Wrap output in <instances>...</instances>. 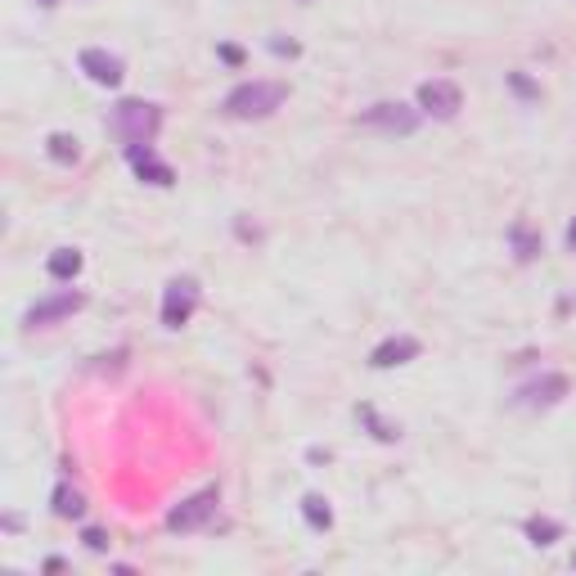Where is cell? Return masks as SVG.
I'll use <instances>...</instances> for the list:
<instances>
[{"instance_id":"obj_6","label":"cell","mask_w":576,"mask_h":576,"mask_svg":"<svg viewBox=\"0 0 576 576\" xmlns=\"http://www.w3.org/2000/svg\"><path fill=\"white\" fill-rule=\"evenodd\" d=\"M567 392H572L567 374H541V379H532V383H523V388L514 392V405H518V410H554Z\"/></svg>"},{"instance_id":"obj_8","label":"cell","mask_w":576,"mask_h":576,"mask_svg":"<svg viewBox=\"0 0 576 576\" xmlns=\"http://www.w3.org/2000/svg\"><path fill=\"white\" fill-rule=\"evenodd\" d=\"M419 109H410V104H374V109H366L360 113V122L366 126H374V131H388V135H414L419 131Z\"/></svg>"},{"instance_id":"obj_18","label":"cell","mask_w":576,"mask_h":576,"mask_svg":"<svg viewBox=\"0 0 576 576\" xmlns=\"http://www.w3.org/2000/svg\"><path fill=\"white\" fill-rule=\"evenodd\" d=\"M360 419H366V423L374 428V438H379V442H397V438H401V432H397L392 423H383V419H379L374 410H360Z\"/></svg>"},{"instance_id":"obj_11","label":"cell","mask_w":576,"mask_h":576,"mask_svg":"<svg viewBox=\"0 0 576 576\" xmlns=\"http://www.w3.org/2000/svg\"><path fill=\"white\" fill-rule=\"evenodd\" d=\"M126 154H131L140 181H150V185H172V181H176V172L154 154V144H140V150H126Z\"/></svg>"},{"instance_id":"obj_5","label":"cell","mask_w":576,"mask_h":576,"mask_svg":"<svg viewBox=\"0 0 576 576\" xmlns=\"http://www.w3.org/2000/svg\"><path fill=\"white\" fill-rule=\"evenodd\" d=\"M194 311H198V279H189V275L172 279L167 294H163V325L167 329H185Z\"/></svg>"},{"instance_id":"obj_21","label":"cell","mask_w":576,"mask_h":576,"mask_svg":"<svg viewBox=\"0 0 576 576\" xmlns=\"http://www.w3.org/2000/svg\"><path fill=\"white\" fill-rule=\"evenodd\" d=\"M567 248H572V253H576V222H572V226H567Z\"/></svg>"},{"instance_id":"obj_16","label":"cell","mask_w":576,"mask_h":576,"mask_svg":"<svg viewBox=\"0 0 576 576\" xmlns=\"http://www.w3.org/2000/svg\"><path fill=\"white\" fill-rule=\"evenodd\" d=\"M54 514H59V518H82V514H86V495L72 491V486H59V491H54Z\"/></svg>"},{"instance_id":"obj_17","label":"cell","mask_w":576,"mask_h":576,"mask_svg":"<svg viewBox=\"0 0 576 576\" xmlns=\"http://www.w3.org/2000/svg\"><path fill=\"white\" fill-rule=\"evenodd\" d=\"M558 532H563V527H558L554 518H527V541H532V545H554Z\"/></svg>"},{"instance_id":"obj_15","label":"cell","mask_w":576,"mask_h":576,"mask_svg":"<svg viewBox=\"0 0 576 576\" xmlns=\"http://www.w3.org/2000/svg\"><path fill=\"white\" fill-rule=\"evenodd\" d=\"M302 518H307L316 532H329V527H333V510H329V500H325V495H307V500H302Z\"/></svg>"},{"instance_id":"obj_1","label":"cell","mask_w":576,"mask_h":576,"mask_svg":"<svg viewBox=\"0 0 576 576\" xmlns=\"http://www.w3.org/2000/svg\"><path fill=\"white\" fill-rule=\"evenodd\" d=\"M163 126V109L150 100H117L109 113V131L126 144V150H140V144H154Z\"/></svg>"},{"instance_id":"obj_19","label":"cell","mask_w":576,"mask_h":576,"mask_svg":"<svg viewBox=\"0 0 576 576\" xmlns=\"http://www.w3.org/2000/svg\"><path fill=\"white\" fill-rule=\"evenodd\" d=\"M82 541H86V549H95V554H104V549H109V536H104V532H95V527H91Z\"/></svg>"},{"instance_id":"obj_10","label":"cell","mask_w":576,"mask_h":576,"mask_svg":"<svg viewBox=\"0 0 576 576\" xmlns=\"http://www.w3.org/2000/svg\"><path fill=\"white\" fill-rule=\"evenodd\" d=\"M419 351H423V347H419V338L401 333V338H388V342H379V347H374L370 366H374V370H397V366H405V360H414Z\"/></svg>"},{"instance_id":"obj_7","label":"cell","mask_w":576,"mask_h":576,"mask_svg":"<svg viewBox=\"0 0 576 576\" xmlns=\"http://www.w3.org/2000/svg\"><path fill=\"white\" fill-rule=\"evenodd\" d=\"M216 504H222V495H216V486H207V491H198V495H189V500L176 504V510L167 514V527L172 532H198L216 514Z\"/></svg>"},{"instance_id":"obj_3","label":"cell","mask_w":576,"mask_h":576,"mask_svg":"<svg viewBox=\"0 0 576 576\" xmlns=\"http://www.w3.org/2000/svg\"><path fill=\"white\" fill-rule=\"evenodd\" d=\"M82 307H86V294H78V288H59V294L41 298V302L23 316V325H28V329H50V325H59V320H68V316H78Z\"/></svg>"},{"instance_id":"obj_20","label":"cell","mask_w":576,"mask_h":576,"mask_svg":"<svg viewBox=\"0 0 576 576\" xmlns=\"http://www.w3.org/2000/svg\"><path fill=\"white\" fill-rule=\"evenodd\" d=\"M270 50H275V54H298V45H294V41H270Z\"/></svg>"},{"instance_id":"obj_4","label":"cell","mask_w":576,"mask_h":576,"mask_svg":"<svg viewBox=\"0 0 576 576\" xmlns=\"http://www.w3.org/2000/svg\"><path fill=\"white\" fill-rule=\"evenodd\" d=\"M460 109H464V91H460L455 82H446V78H432V82H423V86H419V113L438 117V122H451Z\"/></svg>"},{"instance_id":"obj_13","label":"cell","mask_w":576,"mask_h":576,"mask_svg":"<svg viewBox=\"0 0 576 576\" xmlns=\"http://www.w3.org/2000/svg\"><path fill=\"white\" fill-rule=\"evenodd\" d=\"M45 154L54 158V163H63V167H72L82 158V144H78V135H68V131H54L50 140H45Z\"/></svg>"},{"instance_id":"obj_22","label":"cell","mask_w":576,"mask_h":576,"mask_svg":"<svg viewBox=\"0 0 576 576\" xmlns=\"http://www.w3.org/2000/svg\"><path fill=\"white\" fill-rule=\"evenodd\" d=\"M37 6H41V10H54V6H59V0H37Z\"/></svg>"},{"instance_id":"obj_14","label":"cell","mask_w":576,"mask_h":576,"mask_svg":"<svg viewBox=\"0 0 576 576\" xmlns=\"http://www.w3.org/2000/svg\"><path fill=\"white\" fill-rule=\"evenodd\" d=\"M45 270H50L54 279H78V275H82V253H78V248H59V253H50Z\"/></svg>"},{"instance_id":"obj_9","label":"cell","mask_w":576,"mask_h":576,"mask_svg":"<svg viewBox=\"0 0 576 576\" xmlns=\"http://www.w3.org/2000/svg\"><path fill=\"white\" fill-rule=\"evenodd\" d=\"M78 68L86 72V78L95 82V86H117L122 82V59L117 54H109V50H100V45H91V50H82L78 54Z\"/></svg>"},{"instance_id":"obj_2","label":"cell","mask_w":576,"mask_h":576,"mask_svg":"<svg viewBox=\"0 0 576 576\" xmlns=\"http://www.w3.org/2000/svg\"><path fill=\"white\" fill-rule=\"evenodd\" d=\"M284 100H288V86H279V82H244V86H235L230 95H226V117H235V122H261V117H270L275 109H284Z\"/></svg>"},{"instance_id":"obj_12","label":"cell","mask_w":576,"mask_h":576,"mask_svg":"<svg viewBox=\"0 0 576 576\" xmlns=\"http://www.w3.org/2000/svg\"><path fill=\"white\" fill-rule=\"evenodd\" d=\"M510 248H514L518 261H536V257H541V235H536L527 222H514V226H510Z\"/></svg>"}]
</instances>
